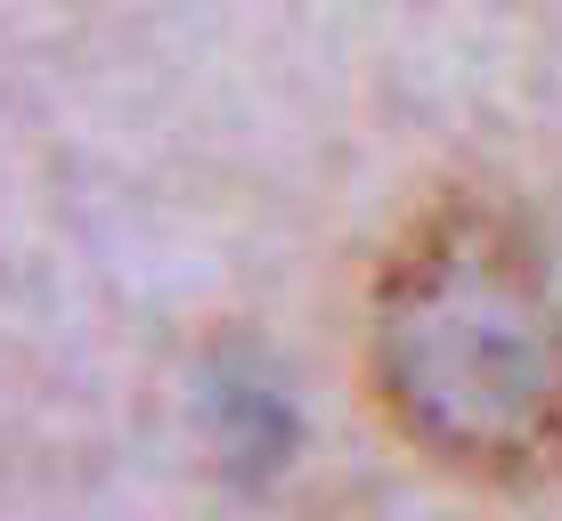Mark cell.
<instances>
[{
  "mask_svg": "<svg viewBox=\"0 0 562 521\" xmlns=\"http://www.w3.org/2000/svg\"><path fill=\"white\" fill-rule=\"evenodd\" d=\"M375 399L432 465L538 480L562 465V302L490 204H440L375 278Z\"/></svg>",
  "mask_w": 562,
  "mask_h": 521,
  "instance_id": "1",
  "label": "cell"
}]
</instances>
